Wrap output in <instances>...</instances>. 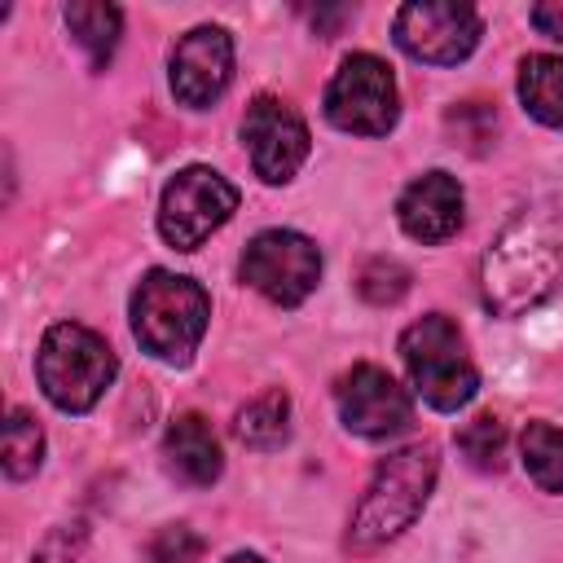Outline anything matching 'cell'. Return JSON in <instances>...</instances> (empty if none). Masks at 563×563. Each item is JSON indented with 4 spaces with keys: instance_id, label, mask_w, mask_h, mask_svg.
Instances as JSON below:
<instances>
[{
    "instance_id": "1",
    "label": "cell",
    "mask_w": 563,
    "mask_h": 563,
    "mask_svg": "<svg viewBox=\"0 0 563 563\" xmlns=\"http://www.w3.org/2000/svg\"><path fill=\"white\" fill-rule=\"evenodd\" d=\"M559 282H563V246L537 224L506 229L479 264V295L484 308L497 317H523L528 308L545 303Z\"/></svg>"
},
{
    "instance_id": "2",
    "label": "cell",
    "mask_w": 563,
    "mask_h": 563,
    "mask_svg": "<svg viewBox=\"0 0 563 563\" xmlns=\"http://www.w3.org/2000/svg\"><path fill=\"white\" fill-rule=\"evenodd\" d=\"M207 321H211V299L194 277L154 268L132 290V334L150 356L167 365H185L198 352Z\"/></svg>"
},
{
    "instance_id": "3",
    "label": "cell",
    "mask_w": 563,
    "mask_h": 563,
    "mask_svg": "<svg viewBox=\"0 0 563 563\" xmlns=\"http://www.w3.org/2000/svg\"><path fill=\"white\" fill-rule=\"evenodd\" d=\"M431 484H435V449L431 444H409V449L383 457L356 515H352V541L383 545V541L400 537L422 515Z\"/></svg>"
},
{
    "instance_id": "4",
    "label": "cell",
    "mask_w": 563,
    "mask_h": 563,
    "mask_svg": "<svg viewBox=\"0 0 563 563\" xmlns=\"http://www.w3.org/2000/svg\"><path fill=\"white\" fill-rule=\"evenodd\" d=\"M114 369H119V361H114L110 343L101 334H92L88 325L57 321L40 339V356H35L40 387L66 413H88L101 400V391L110 387Z\"/></svg>"
},
{
    "instance_id": "5",
    "label": "cell",
    "mask_w": 563,
    "mask_h": 563,
    "mask_svg": "<svg viewBox=\"0 0 563 563\" xmlns=\"http://www.w3.org/2000/svg\"><path fill=\"white\" fill-rule=\"evenodd\" d=\"M400 356H405L413 391L431 409L453 413L479 387V374H475V361L466 352V339H462V330L444 312H427L422 321H413L400 334Z\"/></svg>"
},
{
    "instance_id": "6",
    "label": "cell",
    "mask_w": 563,
    "mask_h": 563,
    "mask_svg": "<svg viewBox=\"0 0 563 563\" xmlns=\"http://www.w3.org/2000/svg\"><path fill=\"white\" fill-rule=\"evenodd\" d=\"M396 114H400V97H396L391 66L378 62L374 53L343 57V66L334 70V79L325 88V119L339 132L383 136V132H391Z\"/></svg>"
},
{
    "instance_id": "7",
    "label": "cell",
    "mask_w": 563,
    "mask_h": 563,
    "mask_svg": "<svg viewBox=\"0 0 563 563\" xmlns=\"http://www.w3.org/2000/svg\"><path fill=\"white\" fill-rule=\"evenodd\" d=\"M238 211V189L211 167H185L167 180L158 202V233L176 251H198Z\"/></svg>"
},
{
    "instance_id": "8",
    "label": "cell",
    "mask_w": 563,
    "mask_h": 563,
    "mask_svg": "<svg viewBox=\"0 0 563 563\" xmlns=\"http://www.w3.org/2000/svg\"><path fill=\"white\" fill-rule=\"evenodd\" d=\"M317 277H321V251L312 238L295 229H264L242 251V282L282 308L303 303L317 290Z\"/></svg>"
},
{
    "instance_id": "9",
    "label": "cell",
    "mask_w": 563,
    "mask_h": 563,
    "mask_svg": "<svg viewBox=\"0 0 563 563\" xmlns=\"http://www.w3.org/2000/svg\"><path fill=\"white\" fill-rule=\"evenodd\" d=\"M396 44L431 66H453L479 44V13L462 0H409L396 13Z\"/></svg>"
},
{
    "instance_id": "10",
    "label": "cell",
    "mask_w": 563,
    "mask_h": 563,
    "mask_svg": "<svg viewBox=\"0 0 563 563\" xmlns=\"http://www.w3.org/2000/svg\"><path fill=\"white\" fill-rule=\"evenodd\" d=\"M242 141L251 150L255 176L268 185H282L299 172V163L308 158V123L299 119V110L282 97H255L242 114Z\"/></svg>"
},
{
    "instance_id": "11",
    "label": "cell",
    "mask_w": 563,
    "mask_h": 563,
    "mask_svg": "<svg viewBox=\"0 0 563 563\" xmlns=\"http://www.w3.org/2000/svg\"><path fill=\"white\" fill-rule=\"evenodd\" d=\"M334 400H339V418L347 431L365 435V440H383V435H396L409 427L413 418V405H409V391L378 365H352L339 387H334Z\"/></svg>"
},
{
    "instance_id": "12",
    "label": "cell",
    "mask_w": 563,
    "mask_h": 563,
    "mask_svg": "<svg viewBox=\"0 0 563 563\" xmlns=\"http://www.w3.org/2000/svg\"><path fill=\"white\" fill-rule=\"evenodd\" d=\"M233 79V40L220 26H194L172 48V92L176 101L202 110L224 97Z\"/></svg>"
},
{
    "instance_id": "13",
    "label": "cell",
    "mask_w": 563,
    "mask_h": 563,
    "mask_svg": "<svg viewBox=\"0 0 563 563\" xmlns=\"http://www.w3.org/2000/svg\"><path fill=\"white\" fill-rule=\"evenodd\" d=\"M396 220L413 242H444L457 233L462 224V185L449 172H427L418 176L400 202H396Z\"/></svg>"
},
{
    "instance_id": "14",
    "label": "cell",
    "mask_w": 563,
    "mask_h": 563,
    "mask_svg": "<svg viewBox=\"0 0 563 563\" xmlns=\"http://www.w3.org/2000/svg\"><path fill=\"white\" fill-rule=\"evenodd\" d=\"M163 466L189 484V488H207L220 479V440L211 431V422L202 413H180L172 418L167 435H163Z\"/></svg>"
},
{
    "instance_id": "15",
    "label": "cell",
    "mask_w": 563,
    "mask_h": 563,
    "mask_svg": "<svg viewBox=\"0 0 563 563\" xmlns=\"http://www.w3.org/2000/svg\"><path fill=\"white\" fill-rule=\"evenodd\" d=\"M519 101L545 128H563V57L532 53L519 66Z\"/></svg>"
},
{
    "instance_id": "16",
    "label": "cell",
    "mask_w": 563,
    "mask_h": 563,
    "mask_svg": "<svg viewBox=\"0 0 563 563\" xmlns=\"http://www.w3.org/2000/svg\"><path fill=\"white\" fill-rule=\"evenodd\" d=\"M233 431H238V440L251 444V449H273V444H282L286 431H290V400H286V391L273 387V391L255 396L251 405H242Z\"/></svg>"
},
{
    "instance_id": "17",
    "label": "cell",
    "mask_w": 563,
    "mask_h": 563,
    "mask_svg": "<svg viewBox=\"0 0 563 563\" xmlns=\"http://www.w3.org/2000/svg\"><path fill=\"white\" fill-rule=\"evenodd\" d=\"M66 26H70V35L88 48V57H92V66L101 70L106 62H110V53H114V44H119V26H123V13L114 9V4H66Z\"/></svg>"
},
{
    "instance_id": "18",
    "label": "cell",
    "mask_w": 563,
    "mask_h": 563,
    "mask_svg": "<svg viewBox=\"0 0 563 563\" xmlns=\"http://www.w3.org/2000/svg\"><path fill=\"white\" fill-rule=\"evenodd\" d=\"M519 449L532 484L545 493H563V431L550 422H528L519 435Z\"/></svg>"
},
{
    "instance_id": "19",
    "label": "cell",
    "mask_w": 563,
    "mask_h": 563,
    "mask_svg": "<svg viewBox=\"0 0 563 563\" xmlns=\"http://www.w3.org/2000/svg\"><path fill=\"white\" fill-rule=\"evenodd\" d=\"M44 457V431L26 409H9L4 418V475L9 479H26L40 471Z\"/></svg>"
},
{
    "instance_id": "20",
    "label": "cell",
    "mask_w": 563,
    "mask_h": 563,
    "mask_svg": "<svg viewBox=\"0 0 563 563\" xmlns=\"http://www.w3.org/2000/svg\"><path fill=\"white\" fill-rule=\"evenodd\" d=\"M457 449L475 471H501L506 466V427L497 413H475L457 431Z\"/></svg>"
},
{
    "instance_id": "21",
    "label": "cell",
    "mask_w": 563,
    "mask_h": 563,
    "mask_svg": "<svg viewBox=\"0 0 563 563\" xmlns=\"http://www.w3.org/2000/svg\"><path fill=\"white\" fill-rule=\"evenodd\" d=\"M409 268L400 264V260H391V255H369L365 264H361V273H356V290H361V299L365 303H374V308H387V303H400L405 295H409Z\"/></svg>"
},
{
    "instance_id": "22",
    "label": "cell",
    "mask_w": 563,
    "mask_h": 563,
    "mask_svg": "<svg viewBox=\"0 0 563 563\" xmlns=\"http://www.w3.org/2000/svg\"><path fill=\"white\" fill-rule=\"evenodd\" d=\"M444 123H449L453 145H462V150H471V154H484V150L493 145V136H497V114H493V106H484V101H462V106H453Z\"/></svg>"
},
{
    "instance_id": "23",
    "label": "cell",
    "mask_w": 563,
    "mask_h": 563,
    "mask_svg": "<svg viewBox=\"0 0 563 563\" xmlns=\"http://www.w3.org/2000/svg\"><path fill=\"white\" fill-rule=\"evenodd\" d=\"M198 559H202V537L185 523H167L150 541V563H198Z\"/></svg>"
},
{
    "instance_id": "24",
    "label": "cell",
    "mask_w": 563,
    "mask_h": 563,
    "mask_svg": "<svg viewBox=\"0 0 563 563\" xmlns=\"http://www.w3.org/2000/svg\"><path fill=\"white\" fill-rule=\"evenodd\" d=\"M79 550H84V523H57L35 545V563H75Z\"/></svg>"
},
{
    "instance_id": "25",
    "label": "cell",
    "mask_w": 563,
    "mask_h": 563,
    "mask_svg": "<svg viewBox=\"0 0 563 563\" xmlns=\"http://www.w3.org/2000/svg\"><path fill=\"white\" fill-rule=\"evenodd\" d=\"M532 26L550 40H563V0H545L532 9Z\"/></svg>"
},
{
    "instance_id": "26",
    "label": "cell",
    "mask_w": 563,
    "mask_h": 563,
    "mask_svg": "<svg viewBox=\"0 0 563 563\" xmlns=\"http://www.w3.org/2000/svg\"><path fill=\"white\" fill-rule=\"evenodd\" d=\"M308 18H312V26H317L321 35H334V26L352 18V9H347V4H339V9H317V13H308Z\"/></svg>"
},
{
    "instance_id": "27",
    "label": "cell",
    "mask_w": 563,
    "mask_h": 563,
    "mask_svg": "<svg viewBox=\"0 0 563 563\" xmlns=\"http://www.w3.org/2000/svg\"><path fill=\"white\" fill-rule=\"evenodd\" d=\"M229 563H264V559H260V554H233Z\"/></svg>"
}]
</instances>
